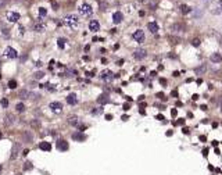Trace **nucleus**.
<instances>
[{
	"instance_id": "f257e3e1",
	"label": "nucleus",
	"mask_w": 222,
	"mask_h": 175,
	"mask_svg": "<svg viewBox=\"0 0 222 175\" xmlns=\"http://www.w3.org/2000/svg\"><path fill=\"white\" fill-rule=\"evenodd\" d=\"M64 22H65V25H68L69 28H75L76 25H78V17L74 15V14L67 15L65 18H64Z\"/></svg>"
},
{
	"instance_id": "4468645a",
	"label": "nucleus",
	"mask_w": 222,
	"mask_h": 175,
	"mask_svg": "<svg viewBox=\"0 0 222 175\" xmlns=\"http://www.w3.org/2000/svg\"><path fill=\"white\" fill-rule=\"evenodd\" d=\"M57 149L58 150H63V151L68 150V143H67L65 140H58L57 142Z\"/></svg>"
},
{
	"instance_id": "473e14b6",
	"label": "nucleus",
	"mask_w": 222,
	"mask_h": 175,
	"mask_svg": "<svg viewBox=\"0 0 222 175\" xmlns=\"http://www.w3.org/2000/svg\"><path fill=\"white\" fill-rule=\"evenodd\" d=\"M193 15H194V18H197V17H201V15H203V11H201V10H196V13H194Z\"/></svg>"
},
{
	"instance_id": "6ab92c4d",
	"label": "nucleus",
	"mask_w": 222,
	"mask_h": 175,
	"mask_svg": "<svg viewBox=\"0 0 222 175\" xmlns=\"http://www.w3.org/2000/svg\"><path fill=\"white\" fill-rule=\"evenodd\" d=\"M39 149H40V150H43V151H50L51 146H50V143H49V142H42L39 145Z\"/></svg>"
},
{
	"instance_id": "39448f33",
	"label": "nucleus",
	"mask_w": 222,
	"mask_h": 175,
	"mask_svg": "<svg viewBox=\"0 0 222 175\" xmlns=\"http://www.w3.org/2000/svg\"><path fill=\"white\" fill-rule=\"evenodd\" d=\"M133 39H135L136 42H139V43L144 42V32L142 29H138L135 33H133Z\"/></svg>"
},
{
	"instance_id": "ddd939ff",
	"label": "nucleus",
	"mask_w": 222,
	"mask_h": 175,
	"mask_svg": "<svg viewBox=\"0 0 222 175\" xmlns=\"http://www.w3.org/2000/svg\"><path fill=\"white\" fill-rule=\"evenodd\" d=\"M67 103H68V104H71V106L76 104V103H78V99H76V95H75V93L68 95V96H67Z\"/></svg>"
},
{
	"instance_id": "ea45409f",
	"label": "nucleus",
	"mask_w": 222,
	"mask_h": 175,
	"mask_svg": "<svg viewBox=\"0 0 222 175\" xmlns=\"http://www.w3.org/2000/svg\"><path fill=\"white\" fill-rule=\"evenodd\" d=\"M6 3H7V0H0V9L6 6Z\"/></svg>"
},
{
	"instance_id": "c85d7f7f",
	"label": "nucleus",
	"mask_w": 222,
	"mask_h": 175,
	"mask_svg": "<svg viewBox=\"0 0 222 175\" xmlns=\"http://www.w3.org/2000/svg\"><path fill=\"white\" fill-rule=\"evenodd\" d=\"M200 43H201V40L198 39V38H194V39L192 40V45L194 46V47H198V46H200Z\"/></svg>"
},
{
	"instance_id": "393cba45",
	"label": "nucleus",
	"mask_w": 222,
	"mask_h": 175,
	"mask_svg": "<svg viewBox=\"0 0 222 175\" xmlns=\"http://www.w3.org/2000/svg\"><path fill=\"white\" fill-rule=\"evenodd\" d=\"M22 136H24L25 142H31V140H32V133H31V132H25Z\"/></svg>"
},
{
	"instance_id": "c756f323",
	"label": "nucleus",
	"mask_w": 222,
	"mask_h": 175,
	"mask_svg": "<svg viewBox=\"0 0 222 175\" xmlns=\"http://www.w3.org/2000/svg\"><path fill=\"white\" fill-rule=\"evenodd\" d=\"M99 6H100V9H101L103 11H105V10H107V7H108L107 3H104V2H100V0H99Z\"/></svg>"
},
{
	"instance_id": "423d86ee",
	"label": "nucleus",
	"mask_w": 222,
	"mask_h": 175,
	"mask_svg": "<svg viewBox=\"0 0 222 175\" xmlns=\"http://www.w3.org/2000/svg\"><path fill=\"white\" fill-rule=\"evenodd\" d=\"M89 29L92 31V32H97V31L100 29L99 21H96V20H92V21L89 22Z\"/></svg>"
},
{
	"instance_id": "7c9ffc66",
	"label": "nucleus",
	"mask_w": 222,
	"mask_h": 175,
	"mask_svg": "<svg viewBox=\"0 0 222 175\" xmlns=\"http://www.w3.org/2000/svg\"><path fill=\"white\" fill-rule=\"evenodd\" d=\"M0 104H2V107H4V109H6V107L9 106V100H7V99H2Z\"/></svg>"
},
{
	"instance_id": "bb28decb",
	"label": "nucleus",
	"mask_w": 222,
	"mask_h": 175,
	"mask_svg": "<svg viewBox=\"0 0 222 175\" xmlns=\"http://www.w3.org/2000/svg\"><path fill=\"white\" fill-rule=\"evenodd\" d=\"M15 109H17V111H18V113H22V111H24V109H25L24 103H18L17 106H15Z\"/></svg>"
},
{
	"instance_id": "4d7b16f0",
	"label": "nucleus",
	"mask_w": 222,
	"mask_h": 175,
	"mask_svg": "<svg viewBox=\"0 0 222 175\" xmlns=\"http://www.w3.org/2000/svg\"><path fill=\"white\" fill-rule=\"evenodd\" d=\"M0 78H2V74H0Z\"/></svg>"
},
{
	"instance_id": "a18cd8bd",
	"label": "nucleus",
	"mask_w": 222,
	"mask_h": 175,
	"mask_svg": "<svg viewBox=\"0 0 222 175\" xmlns=\"http://www.w3.org/2000/svg\"><path fill=\"white\" fill-rule=\"evenodd\" d=\"M171 114H172V117H175V115H176V110L174 109V110H172V111H171Z\"/></svg>"
},
{
	"instance_id": "412c9836",
	"label": "nucleus",
	"mask_w": 222,
	"mask_h": 175,
	"mask_svg": "<svg viewBox=\"0 0 222 175\" xmlns=\"http://www.w3.org/2000/svg\"><path fill=\"white\" fill-rule=\"evenodd\" d=\"M68 122L71 125H74V127H76V125L79 124V118L78 117H69L68 118Z\"/></svg>"
},
{
	"instance_id": "c03bdc74",
	"label": "nucleus",
	"mask_w": 222,
	"mask_h": 175,
	"mask_svg": "<svg viewBox=\"0 0 222 175\" xmlns=\"http://www.w3.org/2000/svg\"><path fill=\"white\" fill-rule=\"evenodd\" d=\"M178 124H179V125H183V124H185V120H183V118H179V121H178Z\"/></svg>"
},
{
	"instance_id": "5701e85b",
	"label": "nucleus",
	"mask_w": 222,
	"mask_h": 175,
	"mask_svg": "<svg viewBox=\"0 0 222 175\" xmlns=\"http://www.w3.org/2000/svg\"><path fill=\"white\" fill-rule=\"evenodd\" d=\"M180 11H182V14H189V13H190V7L186 6V4H180Z\"/></svg>"
},
{
	"instance_id": "7ed1b4c3",
	"label": "nucleus",
	"mask_w": 222,
	"mask_h": 175,
	"mask_svg": "<svg viewBox=\"0 0 222 175\" xmlns=\"http://www.w3.org/2000/svg\"><path fill=\"white\" fill-rule=\"evenodd\" d=\"M146 56H147V51L144 50V49H138V50L133 51V57H135L136 60H143Z\"/></svg>"
},
{
	"instance_id": "0eeeda50",
	"label": "nucleus",
	"mask_w": 222,
	"mask_h": 175,
	"mask_svg": "<svg viewBox=\"0 0 222 175\" xmlns=\"http://www.w3.org/2000/svg\"><path fill=\"white\" fill-rule=\"evenodd\" d=\"M15 121L14 114H6L4 115V125H13Z\"/></svg>"
},
{
	"instance_id": "09e8293b",
	"label": "nucleus",
	"mask_w": 222,
	"mask_h": 175,
	"mask_svg": "<svg viewBox=\"0 0 222 175\" xmlns=\"http://www.w3.org/2000/svg\"><path fill=\"white\" fill-rule=\"evenodd\" d=\"M124 110H129V104H124Z\"/></svg>"
},
{
	"instance_id": "2f4dec72",
	"label": "nucleus",
	"mask_w": 222,
	"mask_h": 175,
	"mask_svg": "<svg viewBox=\"0 0 222 175\" xmlns=\"http://www.w3.org/2000/svg\"><path fill=\"white\" fill-rule=\"evenodd\" d=\"M57 45H58V47H61V49H63V47H64V45H65V39H58Z\"/></svg>"
},
{
	"instance_id": "37998d69",
	"label": "nucleus",
	"mask_w": 222,
	"mask_h": 175,
	"mask_svg": "<svg viewBox=\"0 0 222 175\" xmlns=\"http://www.w3.org/2000/svg\"><path fill=\"white\" fill-rule=\"evenodd\" d=\"M171 96H174V97H178V92H176V91H172V92H171Z\"/></svg>"
},
{
	"instance_id": "a211bd4d",
	"label": "nucleus",
	"mask_w": 222,
	"mask_h": 175,
	"mask_svg": "<svg viewBox=\"0 0 222 175\" xmlns=\"http://www.w3.org/2000/svg\"><path fill=\"white\" fill-rule=\"evenodd\" d=\"M110 102V99H108V95H100L99 97H97V103H100V104H105V103Z\"/></svg>"
},
{
	"instance_id": "864d4df0",
	"label": "nucleus",
	"mask_w": 222,
	"mask_h": 175,
	"mask_svg": "<svg viewBox=\"0 0 222 175\" xmlns=\"http://www.w3.org/2000/svg\"><path fill=\"white\" fill-rule=\"evenodd\" d=\"M0 172H2V165H0Z\"/></svg>"
},
{
	"instance_id": "f704fd0d",
	"label": "nucleus",
	"mask_w": 222,
	"mask_h": 175,
	"mask_svg": "<svg viewBox=\"0 0 222 175\" xmlns=\"http://www.w3.org/2000/svg\"><path fill=\"white\" fill-rule=\"evenodd\" d=\"M157 97H160L161 100H167V97H165V95L162 93V92H158V93H157Z\"/></svg>"
},
{
	"instance_id": "49530a36",
	"label": "nucleus",
	"mask_w": 222,
	"mask_h": 175,
	"mask_svg": "<svg viewBox=\"0 0 222 175\" xmlns=\"http://www.w3.org/2000/svg\"><path fill=\"white\" fill-rule=\"evenodd\" d=\"M157 120H161L162 121V120H164V117H162L161 114H158V115H157Z\"/></svg>"
},
{
	"instance_id": "2eb2a0df",
	"label": "nucleus",
	"mask_w": 222,
	"mask_h": 175,
	"mask_svg": "<svg viewBox=\"0 0 222 175\" xmlns=\"http://www.w3.org/2000/svg\"><path fill=\"white\" fill-rule=\"evenodd\" d=\"M207 71V65L205 64H201L200 67H197V68L194 69V72H196V75H203V74Z\"/></svg>"
},
{
	"instance_id": "f3484780",
	"label": "nucleus",
	"mask_w": 222,
	"mask_h": 175,
	"mask_svg": "<svg viewBox=\"0 0 222 175\" xmlns=\"http://www.w3.org/2000/svg\"><path fill=\"white\" fill-rule=\"evenodd\" d=\"M147 28H149V31H150L151 33L158 32V25H157L156 22H149V24H147Z\"/></svg>"
},
{
	"instance_id": "20e7f679",
	"label": "nucleus",
	"mask_w": 222,
	"mask_h": 175,
	"mask_svg": "<svg viewBox=\"0 0 222 175\" xmlns=\"http://www.w3.org/2000/svg\"><path fill=\"white\" fill-rule=\"evenodd\" d=\"M4 53H6V56L9 58H17L18 57V53H17V50L15 49H13V47H6V50H4Z\"/></svg>"
},
{
	"instance_id": "3c124183",
	"label": "nucleus",
	"mask_w": 222,
	"mask_h": 175,
	"mask_svg": "<svg viewBox=\"0 0 222 175\" xmlns=\"http://www.w3.org/2000/svg\"><path fill=\"white\" fill-rule=\"evenodd\" d=\"M219 6H221V10H222V0L219 2Z\"/></svg>"
},
{
	"instance_id": "9b49d317",
	"label": "nucleus",
	"mask_w": 222,
	"mask_h": 175,
	"mask_svg": "<svg viewBox=\"0 0 222 175\" xmlns=\"http://www.w3.org/2000/svg\"><path fill=\"white\" fill-rule=\"evenodd\" d=\"M72 139H74V140H78V142H83L85 139H86V136H85L82 132H74L72 133Z\"/></svg>"
},
{
	"instance_id": "e433bc0d",
	"label": "nucleus",
	"mask_w": 222,
	"mask_h": 175,
	"mask_svg": "<svg viewBox=\"0 0 222 175\" xmlns=\"http://www.w3.org/2000/svg\"><path fill=\"white\" fill-rule=\"evenodd\" d=\"M39 14H40V15H46V14H47V11H46V9H43V7H40V9H39Z\"/></svg>"
},
{
	"instance_id": "de8ad7c7",
	"label": "nucleus",
	"mask_w": 222,
	"mask_h": 175,
	"mask_svg": "<svg viewBox=\"0 0 222 175\" xmlns=\"http://www.w3.org/2000/svg\"><path fill=\"white\" fill-rule=\"evenodd\" d=\"M203 154H204V156H207V154H208V149H204V150H203Z\"/></svg>"
},
{
	"instance_id": "f8f14e48",
	"label": "nucleus",
	"mask_w": 222,
	"mask_h": 175,
	"mask_svg": "<svg viewBox=\"0 0 222 175\" xmlns=\"http://www.w3.org/2000/svg\"><path fill=\"white\" fill-rule=\"evenodd\" d=\"M7 20H9L10 22H17L18 20H20V14H18V13H9V14H7Z\"/></svg>"
},
{
	"instance_id": "6e6552de",
	"label": "nucleus",
	"mask_w": 222,
	"mask_h": 175,
	"mask_svg": "<svg viewBox=\"0 0 222 175\" xmlns=\"http://www.w3.org/2000/svg\"><path fill=\"white\" fill-rule=\"evenodd\" d=\"M124 15L121 11H115L114 14H113V21H114V24H120L121 21H122Z\"/></svg>"
},
{
	"instance_id": "4c0bfd02",
	"label": "nucleus",
	"mask_w": 222,
	"mask_h": 175,
	"mask_svg": "<svg viewBox=\"0 0 222 175\" xmlns=\"http://www.w3.org/2000/svg\"><path fill=\"white\" fill-rule=\"evenodd\" d=\"M32 127L39 128V127H40V122H38V121H32Z\"/></svg>"
},
{
	"instance_id": "13d9d810",
	"label": "nucleus",
	"mask_w": 222,
	"mask_h": 175,
	"mask_svg": "<svg viewBox=\"0 0 222 175\" xmlns=\"http://www.w3.org/2000/svg\"><path fill=\"white\" fill-rule=\"evenodd\" d=\"M205 2H210V0H205Z\"/></svg>"
},
{
	"instance_id": "a878e982",
	"label": "nucleus",
	"mask_w": 222,
	"mask_h": 175,
	"mask_svg": "<svg viewBox=\"0 0 222 175\" xmlns=\"http://www.w3.org/2000/svg\"><path fill=\"white\" fill-rule=\"evenodd\" d=\"M18 93H20V97H21V99H28V93H29V92L22 89V91H20Z\"/></svg>"
},
{
	"instance_id": "9d476101",
	"label": "nucleus",
	"mask_w": 222,
	"mask_h": 175,
	"mask_svg": "<svg viewBox=\"0 0 222 175\" xmlns=\"http://www.w3.org/2000/svg\"><path fill=\"white\" fill-rule=\"evenodd\" d=\"M101 79H104V81H113V78H114V75H113V72L111 71H103L101 72Z\"/></svg>"
},
{
	"instance_id": "8fccbe9b",
	"label": "nucleus",
	"mask_w": 222,
	"mask_h": 175,
	"mask_svg": "<svg viewBox=\"0 0 222 175\" xmlns=\"http://www.w3.org/2000/svg\"><path fill=\"white\" fill-rule=\"evenodd\" d=\"M183 133H189V129H187V128H183Z\"/></svg>"
},
{
	"instance_id": "aec40b11",
	"label": "nucleus",
	"mask_w": 222,
	"mask_h": 175,
	"mask_svg": "<svg viewBox=\"0 0 222 175\" xmlns=\"http://www.w3.org/2000/svg\"><path fill=\"white\" fill-rule=\"evenodd\" d=\"M172 31H175V32H183V31H185V25H182V24H174V25H172Z\"/></svg>"
},
{
	"instance_id": "5fc2aeb1",
	"label": "nucleus",
	"mask_w": 222,
	"mask_h": 175,
	"mask_svg": "<svg viewBox=\"0 0 222 175\" xmlns=\"http://www.w3.org/2000/svg\"><path fill=\"white\" fill-rule=\"evenodd\" d=\"M0 139H2V132H0Z\"/></svg>"
},
{
	"instance_id": "72a5a7b5",
	"label": "nucleus",
	"mask_w": 222,
	"mask_h": 175,
	"mask_svg": "<svg viewBox=\"0 0 222 175\" xmlns=\"http://www.w3.org/2000/svg\"><path fill=\"white\" fill-rule=\"evenodd\" d=\"M43 76H45V74H43V72H36L35 74V78L36 79H42Z\"/></svg>"
},
{
	"instance_id": "c9c22d12",
	"label": "nucleus",
	"mask_w": 222,
	"mask_h": 175,
	"mask_svg": "<svg viewBox=\"0 0 222 175\" xmlns=\"http://www.w3.org/2000/svg\"><path fill=\"white\" fill-rule=\"evenodd\" d=\"M24 169L27 171V169H32V164L31 163H25L24 164Z\"/></svg>"
},
{
	"instance_id": "603ef678",
	"label": "nucleus",
	"mask_w": 222,
	"mask_h": 175,
	"mask_svg": "<svg viewBox=\"0 0 222 175\" xmlns=\"http://www.w3.org/2000/svg\"><path fill=\"white\" fill-rule=\"evenodd\" d=\"M219 45H221V46H222V40H221V42H219Z\"/></svg>"
},
{
	"instance_id": "a19ab883",
	"label": "nucleus",
	"mask_w": 222,
	"mask_h": 175,
	"mask_svg": "<svg viewBox=\"0 0 222 175\" xmlns=\"http://www.w3.org/2000/svg\"><path fill=\"white\" fill-rule=\"evenodd\" d=\"M172 43H179V38H171Z\"/></svg>"
},
{
	"instance_id": "1a4fd4ad",
	"label": "nucleus",
	"mask_w": 222,
	"mask_h": 175,
	"mask_svg": "<svg viewBox=\"0 0 222 175\" xmlns=\"http://www.w3.org/2000/svg\"><path fill=\"white\" fill-rule=\"evenodd\" d=\"M50 109L53 110V111H61V110H63V104H61L60 102H51Z\"/></svg>"
},
{
	"instance_id": "58836bf2",
	"label": "nucleus",
	"mask_w": 222,
	"mask_h": 175,
	"mask_svg": "<svg viewBox=\"0 0 222 175\" xmlns=\"http://www.w3.org/2000/svg\"><path fill=\"white\" fill-rule=\"evenodd\" d=\"M160 83L165 86V85H167V79H165V78H160Z\"/></svg>"
},
{
	"instance_id": "6e6d98bb",
	"label": "nucleus",
	"mask_w": 222,
	"mask_h": 175,
	"mask_svg": "<svg viewBox=\"0 0 222 175\" xmlns=\"http://www.w3.org/2000/svg\"><path fill=\"white\" fill-rule=\"evenodd\" d=\"M221 104H222V97H221Z\"/></svg>"
},
{
	"instance_id": "f03ea898",
	"label": "nucleus",
	"mask_w": 222,
	"mask_h": 175,
	"mask_svg": "<svg viewBox=\"0 0 222 175\" xmlns=\"http://www.w3.org/2000/svg\"><path fill=\"white\" fill-rule=\"evenodd\" d=\"M92 11H93V10H92V6L87 4V3H83L81 7H79V13L83 14V15H90V14H92Z\"/></svg>"
},
{
	"instance_id": "79ce46f5",
	"label": "nucleus",
	"mask_w": 222,
	"mask_h": 175,
	"mask_svg": "<svg viewBox=\"0 0 222 175\" xmlns=\"http://www.w3.org/2000/svg\"><path fill=\"white\" fill-rule=\"evenodd\" d=\"M105 120H107V121H111V120H113V115H111V114H107V115H105Z\"/></svg>"
},
{
	"instance_id": "b1692460",
	"label": "nucleus",
	"mask_w": 222,
	"mask_h": 175,
	"mask_svg": "<svg viewBox=\"0 0 222 175\" xmlns=\"http://www.w3.org/2000/svg\"><path fill=\"white\" fill-rule=\"evenodd\" d=\"M28 97L32 100H36V99H40V95L39 93H35V92H29L28 93Z\"/></svg>"
},
{
	"instance_id": "cd10ccee",
	"label": "nucleus",
	"mask_w": 222,
	"mask_h": 175,
	"mask_svg": "<svg viewBox=\"0 0 222 175\" xmlns=\"http://www.w3.org/2000/svg\"><path fill=\"white\" fill-rule=\"evenodd\" d=\"M9 88L10 89H15V88H17V81H15V79L9 81Z\"/></svg>"
},
{
	"instance_id": "4be33fe9",
	"label": "nucleus",
	"mask_w": 222,
	"mask_h": 175,
	"mask_svg": "<svg viewBox=\"0 0 222 175\" xmlns=\"http://www.w3.org/2000/svg\"><path fill=\"white\" fill-rule=\"evenodd\" d=\"M45 29H46V25H45V24H42V22H40V24H36V25H35V31H36V32H43Z\"/></svg>"
},
{
	"instance_id": "dca6fc26",
	"label": "nucleus",
	"mask_w": 222,
	"mask_h": 175,
	"mask_svg": "<svg viewBox=\"0 0 222 175\" xmlns=\"http://www.w3.org/2000/svg\"><path fill=\"white\" fill-rule=\"evenodd\" d=\"M210 58H211V61H212V63H221V61H222L221 53H212Z\"/></svg>"
}]
</instances>
